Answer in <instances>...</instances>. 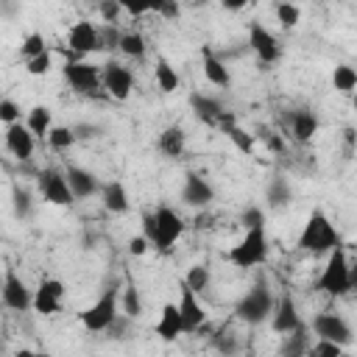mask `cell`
Wrapping results in <instances>:
<instances>
[{"label":"cell","instance_id":"obj_34","mask_svg":"<svg viewBox=\"0 0 357 357\" xmlns=\"http://www.w3.org/2000/svg\"><path fill=\"white\" fill-rule=\"evenodd\" d=\"M181 282H184V284H187V287H190V290L198 296V293H204V290L209 287V282H212V273H209V268H206V265H192Z\"/></svg>","mask_w":357,"mask_h":357},{"label":"cell","instance_id":"obj_19","mask_svg":"<svg viewBox=\"0 0 357 357\" xmlns=\"http://www.w3.org/2000/svg\"><path fill=\"white\" fill-rule=\"evenodd\" d=\"M64 181H67L73 198H89V195L100 192L98 176H95L92 170H86V167H78V165H70V167L64 170Z\"/></svg>","mask_w":357,"mask_h":357},{"label":"cell","instance_id":"obj_33","mask_svg":"<svg viewBox=\"0 0 357 357\" xmlns=\"http://www.w3.org/2000/svg\"><path fill=\"white\" fill-rule=\"evenodd\" d=\"M332 84H335L337 92L349 95V92L357 86V70H354L351 64H337L335 73H332Z\"/></svg>","mask_w":357,"mask_h":357},{"label":"cell","instance_id":"obj_12","mask_svg":"<svg viewBox=\"0 0 357 357\" xmlns=\"http://www.w3.org/2000/svg\"><path fill=\"white\" fill-rule=\"evenodd\" d=\"M248 47L257 53V59H259L262 64H273V61H279V56H282L279 39H276L262 22H257V20L248 25Z\"/></svg>","mask_w":357,"mask_h":357},{"label":"cell","instance_id":"obj_22","mask_svg":"<svg viewBox=\"0 0 357 357\" xmlns=\"http://www.w3.org/2000/svg\"><path fill=\"white\" fill-rule=\"evenodd\" d=\"M201 67H204V75H206V81L212 84V86H229L231 84V73H229V67L209 50V47H204V53H201Z\"/></svg>","mask_w":357,"mask_h":357},{"label":"cell","instance_id":"obj_38","mask_svg":"<svg viewBox=\"0 0 357 357\" xmlns=\"http://www.w3.org/2000/svg\"><path fill=\"white\" fill-rule=\"evenodd\" d=\"M50 67H53V53H50V47H47L45 53H39V56H33V59L25 61V70H28L31 75H45V73H50Z\"/></svg>","mask_w":357,"mask_h":357},{"label":"cell","instance_id":"obj_8","mask_svg":"<svg viewBox=\"0 0 357 357\" xmlns=\"http://www.w3.org/2000/svg\"><path fill=\"white\" fill-rule=\"evenodd\" d=\"M36 190L53 206H70L75 201L70 187H67V181H64V173L56 170V167H45V170L36 173Z\"/></svg>","mask_w":357,"mask_h":357},{"label":"cell","instance_id":"obj_39","mask_svg":"<svg viewBox=\"0 0 357 357\" xmlns=\"http://www.w3.org/2000/svg\"><path fill=\"white\" fill-rule=\"evenodd\" d=\"M11 201H14V215L17 218H28L31 215V192L25 187H14Z\"/></svg>","mask_w":357,"mask_h":357},{"label":"cell","instance_id":"obj_43","mask_svg":"<svg viewBox=\"0 0 357 357\" xmlns=\"http://www.w3.org/2000/svg\"><path fill=\"white\" fill-rule=\"evenodd\" d=\"M151 11L162 14L165 20H176V17L181 14V6L173 3V0H156V3H151Z\"/></svg>","mask_w":357,"mask_h":357},{"label":"cell","instance_id":"obj_52","mask_svg":"<svg viewBox=\"0 0 357 357\" xmlns=\"http://www.w3.org/2000/svg\"><path fill=\"white\" fill-rule=\"evenodd\" d=\"M223 6H226V8H231V11H240L245 3H223Z\"/></svg>","mask_w":357,"mask_h":357},{"label":"cell","instance_id":"obj_2","mask_svg":"<svg viewBox=\"0 0 357 357\" xmlns=\"http://www.w3.org/2000/svg\"><path fill=\"white\" fill-rule=\"evenodd\" d=\"M273 293H271V284L265 276H259L248 290L245 296L234 304V318L248 324V326H257V324H265L273 312Z\"/></svg>","mask_w":357,"mask_h":357},{"label":"cell","instance_id":"obj_36","mask_svg":"<svg viewBox=\"0 0 357 357\" xmlns=\"http://www.w3.org/2000/svg\"><path fill=\"white\" fill-rule=\"evenodd\" d=\"M47 50V45H45V36L42 33H28L25 39H22V45H20V53H22V59L28 61V59H33V56H39V53H45Z\"/></svg>","mask_w":357,"mask_h":357},{"label":"cell","instance_id":"obj_45","mask_svg":"<svg viewBox=\"0 0 357 357\" xmlns=\"http://www.w3.org/2000/svg\"><path fill=\"white\" fill-rule=\"evenodd\" d=\"M98 8H100V17H103V22H106V25H114V22H117V17H120V11H123V6H120L117 0H103Z\"/></svg>","mask_w":357,"mask_h":357},{"label":"cell","instance_id":"obj_30","mask_svg":"<svg viewBox=\"0 0 357 357\" xmlns=\"http://www.w3.org/2000/svg\"><path fill=\"white\" fill-rule=\"evenodd\" d=\"M120 312L128 315L131 321L142 315V296H139V290H137L134 282H128V284L123 287V293H120Z\"/></svg>","mask_w":357,"mask_h":357},{"label":"cell","instance_id":"obj_16","mask_svg":"<svg viewBox=\"0 0 357 357\" xmlns=\"http://www.w3.org/2000/svg\"><path fill=\"white\" fill-rule=\"evenodd\" d=\"M215 198V190H212V184L201 176V173H195V170H187L184 173V184H181V204H187V206H206L209 201Z\"/></svg>","mask_w":357,"mask_h":357},{"label":"cell","instance_id":"obj_37","mask_svg":"<svg viewBox=\"0 0 357 357\" xmlns=\"http://www.w3.org/2000/svg\"><path fill=\"white\" fill-rule=\"evenodd\" d=\"M226 137L231 139V145H234L240 153H251V151H254V134L243 131L240 126H231V128L226 131Z\"/></svg>","mask_w":357,"mask_h":357},{"label":"cell","instance_id":"obj_28","mask_svg":"<svg viewBox=\"0 0 357 357\" xmlns=\"http://www.w3.org/2000/svg\"><path fill=\"white\" fill-rule=\"evenodd\" d=\"M25 128H28L33 137H47V131L53 128V112H50L47 106H33V109L28 112Z\"/></svg>","mask_w":357,"mask_h":357},{"label":"cell","instance_id":"obj_15","mask_svg":"<svg viewBox=\"0 0 357 357\" xmlns=\"http://www.w3.org/2000/svg\"><path fill=\"white\" fill-rule=\"evenodd\" d=\"M268 321H271V329L276 335H287V332H293V329L301 326V315H298V307H296V301H293L290 293H282L273 301V312H271Z\"/></svg>","mask_w":357,"mask_h":357},{"label":"cell","instance_id":"obj_4","mask_svg":"<svg viewBox=\"0 0 357 357\" xmlns=\"http://www.w3.org/2000/svg\"><path fill=\"white\" fill-rule=\"evenodd\" d=\"M229 262L234 268H257L268 262V237L265 229H245L243 240L229 248Z\"/></svg>","mask_w":357,"mask_h":357},{"label":"cell","instance_id":"obj_40","mask_svg":"<svg viewBox=\"0 0 357 357\" xmlns=\"http://www.w3.org/2000/svg\"><path fill=\"white\" fill-rule=\"evenodd\" d=\"M310 354L312 357H343V346L329 343V340H315L310 343Z\"/></svg>","mask_w":357,"mask_h":357},{"label":"cell","instance_id":"obj_11","mask_svg":"<svg viewBox=\"0 0 357 357\" xmlns=\"http://www.w3.org/2000/svg\"><path fill=\"white\" fill-rule=\"evenodd\" d=\"M61 73H64V81L81 95H92L100 86V67H95L89 61H67L61 67Z\"/></svg>","mask_w":357,"mask_h":357},{"label":"cell","instance_id":"obj_23","mask_svg":"<svg viewBox=\"0 0 357 357\" xmlns=\"http://www.w3.org/2000/svg\"><path fill=\"white\" fill-rule=\"evenodd\" d=\"M190 106H192V112H195V117L201 120V123H206V126H218V120H220V114L226 112L215 98H209V95H201V92H192L190 95Z\"/></svg>","mask_w":357,"mask_h":357},{"label":"cell","instance_id":"obj_41","mask_svg":"<svg viewBox=\"0 0 357 357\" xmlns=\"http://www.w3.org/2000/svg\"><path fill=\"white\" fill-rule=\"evenodd\" d=\"M0 123H6V126L20 123V106L11 98H0Z\"/></svg>","mask_w":357,"mask_h":357},{"label":"cell","instance_id":"obj_17","mask_svg":"<svg viewBox=\"0 0 357 357\" xmlns=\"http://www.w3.org/2000/svg\"><path fill=\"white\" fill-rule=\"evenodd\" d=\"M178 315H181V324H184V335L187 332H198L201 326H204V321H206V310L201 307V301H198V296L181 282V296H178Z\"/></svg>","mask_w":357,"mask_h":357},{"label":"cell","instance_id":"obj_13","mask_svg":"<svg viewBox=\"0 0 357 357\" xmlns=\"http://www.w3.org/2000/svg\"><path fill=\"white\" fill-rule=\"evenodd\" d=\"M100 86H103L112 98L126 100V98L131 95V89H134V75H131L128 67H123V64H117V61H109V64H103V70H100Z\"/></svg>","mask_w":357,"mask_h":357},{"label":"cell","instance_id":"obj_26","mask_svg":"<svg viewBox=\"0 0 357 357\" xmlns=\"http://www.w3.org/2000/svg\"><path fill=\"white\" fill-rule=\"evenodd\" d=\"M307 351H310V332L301 324L298 329H293V332L284 335V343L279 349V357H307Z\"/></svg>","mask_w":357,"mask_h":357},{"label":"cell","instance_id":"obj_48","mask_svg":"<svg viewBox=\"0 0 357 357\" xmlns=\"http://www.w3.org/2000/svg\"><path fill=\"white\" fill-rule=\"evenodd\" d=\"M142 237L148 243H153V212H145L142 215Z\"/></svg>","mask_w":357,"mask_h":357},{"label":"cell","instance_id":"obj_31","mask_svg":"<svg viewBox=\"0 0 357 357\" xmlns=\"http://www.w3.org/2000/svg\"><path fill=\"white\" fill-rule=\"evenodd\" d=\"M265 198H268L271 206H284V204L293 198V190H290V184H287L282 176H276V178L268 181V187H265Z\"/></svg>","mask_w":357,"mask_h":357},{"label":"cell","instance_id":"obj_6","mask_svg":"<svg viewBox=\"0 0 357 357\" xmlns=\"http://www.w3.org/2000/svg\"><path fill=\"white\" fill-rule=\"evenodd\" d=\"M184 234V220L170 209V206H159L153 212V248L167 254L173 248V243Z\"/></svg>","mask_w":357,"mask_h":357},{"label":"cell","instance_id":"obj_27","mask_svg":"<svg viewBox=\"0 0 357 357\" xmlns=\"http://www.w3.org/2000/svg\"><path fill=\"white\" fill-rule=\"evenodd\" d=\"M153 78H156V86H159V92H165V95H170V92H176L178 86H181V78H178V73L170 67V61L167 59H156V67H153Z\"/></svg>","mask_w":357,"mask_h":357},{"label":"cell","instance_id":"obj_32","mask_svg":"<svg viewBox=\"0 0 357 357\" xmlns=\"http://www.w3.org/2000/svg\"><path fill=\"white\" fill-rule=\"evenodd\" d=\"M47 145L53 148V151H67V148H73L75 145V131H73V126H53L50 131H47Z\"/></svg>","mask_w":357,"mask_h":357},{"label":"cell","instance_id":"obj_9","mask_svg":"<svg viewBox=\"0 0 357 357\" xmlns=\"http://www.w3.org/2000/svg\"><path fill=\"white\" fill-rule=\"evenodd\" d=\"M0 298L8 310L28 312L31 304H33V290L22 282V276L14 268H6V276H3V284H0Z\"/></svg>","mask_w":357,"mask_h":357},{"label":"cell","instance_id":"obj_5","mask_svg":"<svg viewBox=\"0 0 357 357\" xmlns=\"http://www.w3.org/2000/svg\"><path fill=\"white\" fill-rule=\"evenodd\" d=\"M117 312H120V290L117 287H106L100 293V298L92 307H86L78 318H81L86 332H106L109 324L117 318Z\"/></svg>","mask_w":357,"mask_h":357},{"label":"cell","instance_id":"obj_35","mask_svg":"<svg viewBox=\"0 0 357 357\" xmlns=\"http://www.w3.org/2000/svg\"><path fill=\"white\" fill-rule=\"evenodd\" d=\"M276 20L282 28H296L301 20V8L296 3H276Z\"/></svg>","mask_w":357,"mask_h":357},{"label":"cell","instance_id":"obj_18","mask_svg":"<svg viewBox=\"0 0 357 357\" xmlns=\"http://www.w3.org/2000/svg\"><path fill=\"white\" fill-rule=\"evenodd\" d=\"M6 148L14 159L20 162H28L33 156V148H36V137L25 128V123H14L6 128Z\"/></svg>","mask_w":357,"mask_h":357},{"label":"cell","instance_id":"obj_1","mask_svg":"<svg viewBox=\"0 0 357 357\" xmlns=\"http://www.w3.org/2000/svg\"><path fill=\"white\" fill-rule=\"evenodd\" d=\"M296 245L307 254H329L337 245H343V240H340V231L335 229V223L329 220V215L324 209H312Z\"/></svg>","mask_w":357,"mask_h":357},{"label":"cell","instance_id":"obj_42","mask_svg":"<svg viewBox=\"0 0 357 357\" xmlns=\"http://www.w3.org/2000/svg\"><path fill=\"white\" fill-rule=\"evenodd\" d=\"M240 220H243L245 229H265V212L259 206H248Z\"/></svg>","mask_w":357,"mask_h":357},{"label":"cell","instance_id":"obj_20","mask_svg":"<svg viewBox=\"0 0 357 357\" xmlns=\"http://www.w3.org/2000/svg\"><path fill=\"white\" fill-rule=\"evenodd\" d=\"M153 332H156L165 343H173V340H178V337L184 335V324H181V315H178V307H176V304H165V307H162Z\"/></svg>","mask_w":357,"mask_h":357},{"label":"cell","instance_id":"obj_14","mask_svg":"<svg viewBox=\"0 0 357 357\" xmlns=\"http://www.w3.org/2000/svg\"><path fill=\"white\" fill-rule=\"evenodd\" d=\"M64 282L59 279H42L39 287L33 290V304L31 310L39 315H56L61 310V298H64Z\"/></svg>","mask_w":357,"mask_h":357},{"label":"cell","instance_id":"obj_50","mask_svg":"<svg viewBox=\"0 0 357 357\" xmlns=\"http://www.w3.org/2000/svg\"><path fill=\"white\" fill-rule=\"evenodd\" d=\"M262 139H265V145H268L271 151H276V153H282V151H284V145H282V139H279L276 134H262Z\"/></svg>","mask_w":357,"mask_h":357},{"label":"cell","instance_id":"obj_49","mask_svg":"<svg viewBox=\"0 0 357 357\" xmlns=\"http://www.w3.org/2000/svg\"><path fill=\"white\" fill-rule=\"evenodd\" d=\"M120 6H123V11H128L131 17H139V14L151 11V6H145V3H120Z\"/></svg>","mask_w":357,"mask_h":357},{"label":"cell","instance_id":"obj_29","mask_svg":"<svg viewBox=\"0 0 357 357\" xmlns=\"http://www.w3.org/2000/svg\"><path fill=\"white\" fill-rule=\"evenodd\" d=\"M117 50H120L123 56H128V59H142L145 50H148V42H145L142 33H137V31H126V33H120Z\"/></svg>","mask_w":357,"mask_h":357},{"label":"cell","instance_id":"obj_21","mask_svg":"<svg viewBox=\"0 0 357 357\" xmlns=\"http://www.w3.org/2000/svg\"><path fill=\"white\" fill-rule=\"evenodd\" d=\"M100 201H103V209L112 212V215H123L128 212V192H126V184L112 178L100 187Z\"/></svg>","mask_w":357,"mask_h":357},{"label":"cell","instance_id":"obj_10","mask_svg":"<svg viewBox=\"0 0 357 357\" xmlns=\"http://www.w3.org/2000/svg\"><path fill=\"white\" fill-rule=\"evenodd\" d=\"M67 47L78 59H84L89 53H98L100 50V31H98V25L89 22V20H78L75 25H70V31H67Z\"/></svg>","mask_w":357,"mask_h":357},{"label":"cell","instance_id":"obj_46","mask_svg":"<svg viewBox=\"0 0 357 357\" xmlns=\"http://www.w3.org/2000/svg\"><path fill=\"white\" fill-rule=\"evenodd\" d=\"M215 346H218V351H223L226 357H231V354L237 351V340H234L231 332H218V335H215Z\"/></svg>","mask_w":357,"mask_h":357},{"label":"cell","instance_id":"obj_24","mask_svg":"<svg viewBox=\"0 0 357 357\" xmlns=\"http://www.w3.org/2000/svg\"><path fill=\"white\" fill-rule=\"evenodd\" d=\"M156 148H159L165 156L178 159V156L184 153V148H187V134H184V128H181V126H167V128L159 134Z\"/></svg>","mask_w":357,"mask_h":357},{"label":"cell","instance_id":"obj_25","mask_svg":"<svg viewBox=\"0 0 357 357\" xmlns=\"http://www.w3.org/2000/svg\"><path fill=\"white\" fill-rule=\"evenodd\" d=\"M290 131H293L296 142H310L318 131V117L310 109H298L290 114Z\"/></svg>","mask_w":357,"mask_h":357},{"label":"cell","instance_id":"obj_47","mask_svg":"<svg viewBox=\"0 0 357 357\" xmlns=\"http://www.w3.org/2000/svg\"><path fill=\"white\" fill-rule=\"evenodd\" d=\"M148 248H151V243H148L142 234H137V237L128 240V254H134V257H142Z\"/></svg>","mask_w":357,"mask_h":357},{"label":"cell","instance_id":"obj_44","mask_svg":"<svg viewBox=\"0 0 357 357\" xmlns=\"http://www.w3.org/2000/svg\"><path fill=\"white\" fill-rule=\"evenodd\" d=\"M128 324H131V318L128 315H123V312H117V318L109 324V337H114V340H123L126 335H128Z\"/></svg>","mask_w":357,"mask_h":357},{"label":"cell","instance_id":"obj_7","mask_svg":"<svg viewBox=\"0 0 357 357\" xmlns=\"http://www.w3.org/2000/svg\"><path fill=\"white\" fill-rule=\"evenodd\" d=\"M310 329L315 332L318 340H329L337 346H349L351 343V326L340 312H318L310 321Z\"/></svg>","mask_w":357,"mask_h":357},{"label":"cell","instance_id":"obj_51","mask_svg":"<svg viewBox=\"0 0 357 357\" xmlns=\"http://www.w3.org/2000/svg\"><path fill=\"white\" fill-rule=\"evenodd\" d=\"M14 357H50L47 351H36V349H17Z\"/></svg>","mask_w":357,"mask_h":357},{"label":"cell","instance_id":"obj_53","mask_svg":"<svg viewBox=\"0 0 357 357\" xmlns=\"http://www.w3.org/2000/svg\"><path fill=\"white\" fill-rule=\"evenodd\" d=\"M307 357H312V354H310V351H307Z\"/></svg>","mask_w":357,"mask_h":357},{"label":"cell","instance_id":"obj_3","mask_svg":"<svg viewBox=\"0 0 357 357\" xmlns=\"http://www.w3.org/2000/svg\"><path fill=\"white\" fill-rule=\"evenodd\" d=\"M351 287H354V271H351V262H349L343 245H337L335 251H329L326 265L315 282V290H321L326 296H346Z\"/></svg>","mask_w":357,"mask_h":357}]
</instances>
